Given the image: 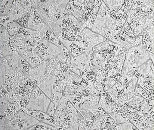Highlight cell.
I'll list each match as a JSON object with an SVG mask.
<instances>
[{
	"mask_svg": "<svg viewBox=\"0 0 154 130\" xmlns=\"http://www.w3.org/2000/svg\"><path fill=\"white\" fill-rule=\"evenodd\" d=\"M79 112L65 96H63L53 117L58 124V129L71 130L78 118Z\"/></svg>",
	"mask_w": 154,
	"mask_h": 130,
	"instance_id": "1",
	"label": "cell"
},
{
	"mask_svg": "<svg viewBox=\"0 0 154 130\" xmlns=\"http://www.w3.org/2000/svg\"><path fill=\"white\" fill-rule=\"evenodd\" d=\"M107 128L102 116H95L94 121L91 126V130H105Z\"/></svg>",
	"mask_w": 154,
	"mask_h": 130,
	"instance_id": "19",
	"label": "cell"
},
{
	"mask_svg": "<svg viewBox=\"0 0 154 130\" xmlns=\"http://www.w3.org/2000/svg\"><path fill=\"white\" fill-rule=\"evenodd\" d=\"M39 122L24 112L19 111L11 120H9V125L13 130H28Z\"/></svg>",
	"mask_w": 154,
	"mask_h": 130,
	"instance_id": "9",
	"label": "cell"
},
{
	"mask_svg": "<svg viewBox=\"0 0 154 130\" xmlns=\"http://www.w3.org/2000/svg\"><path fill=\"white\" fill-rule=\"evenodd\" d=\"M22 111L30 115L40 122L50 124L57 128V123L56 119L47 113L40 110L28 109L27 107L22 109Z\"/></svg>",
	"mask_w": 154,
	"mask_h": 130,
	"instance_id": "13",
	"label": "cell"
},
{
	"mask_svg": "<svg viewBox=\"0 0 154 130\" xmlns=\"http://www.w3.org/2000/svg\"><path fill=\"white\" fill-rule=\"evenodd\" d=\"M142 44L147 51L154 54V28L144 29L142 34Z\"/></svg>",
	"mask_w": 154,
	"mask_h": 130,
	"instance_id": "16",
	"label": "cell"
},
{
	"mask_svg": "<svg viewBox=\"0 0 154 130\" xmlns=\"http://www.w3.org/2000/svg\"><path fill=\"white\" fill-rule=\"evenodd\" d=\"M48 62L45 61L40 64L29 68L28 77L31 80H37L45 75L46 72Z\"/></svg>",
	"mask_w": 154,
	"mask_h": 130,
	"instance_id": "17",
	"label": "cell"
},
{
	"mask_svg": "<svg viewBox=\"0 0 154 130\" xmlns=\"http://www.w3.org/2000/svg\"><path fill=\"white\" fill-rule=\"evenodd\" d=\"M63 48H60L43 39L35 46L34 51L44 60L47 61L53 58L66 56Z\"/></svg>",
	"mask_w": 154,
	"mask_h": 130,
	"instance_id": "6",
	"label": "cell"
},
{
	"mask_svg": "<svg viewBox=\"0 0 154 130\" xmlns=\"http://www.w3.org/2000/svg\"><path fill=\"white\" fill-rule=\"evenodd\" d=\"M135 96L136 95H140L144 99L147 100H153L151 99V97L148 95L146 92L140 86L137 85H136L135 89L134 90Z\"/></svg>",
	"mask_w": 154,
	"mask_h": 130,
	"instance_id": "24",
	"label": "cell"
},
{
	"mask_svg": "<svg viewBox=\"0 0 154 130\" xmlns=\"http://www.w3.org/2000/svg\"><path fill=\"white\" fill-rule=\"evenodd\" d=\"M51 100L37 85L34 87L26 107L47 113Z\"/></svg>",
	"mask_w": 154,
	"mask_h": 130,
	"instance_id": "8",
	"label": "cell"
},
{
	"mask_svg": "<svg viewBox=\"0 0 154 130\" xmlns=\"http://www.w3.org/2000/svg\"><path fill=\"white\" fill-rule=\"evenodd\" d=\"M57 106H56L51 101L50 104H49V106H48L47 112V113L49 115L53 116H54L55 113L56 111Z\"/></svg>",
	"mask_w": 154,
	"mask_h": 130,
	"instance_id": "27",
	"label": "cell"
},
{
	"mask_svg": "<svg viewBox=\"0 0 154 130\" xmlns=\"http://www.w3.org/2000/svg\"><path fill=\"white\" fill-rule=\"evenodd\" d=\"M14 52L9 42H1V57H6L13 54Z\"/></svg>",
	"mask_w": 154,
	"mask_h": 130,
	"instance_id": "20",
	"label": "cell"
},
{
	"mask_svg": "<svg viewBox=\"0 0 154 130\" xmlns=\"http://www.w3.org/2000/svg\"><path fill=\"white\" fill-rule=\"evenodd\" d=\"M103 119L105 122V124L107 128L116 125L115 120L110 115L108 114L102 116Z\"/></svg>",
	"mask_w": 154,
	"mask_h": 130,
	"instance_id": "26",
	"label": "cell"
},
{
	"mask_svg": "<svg viewBox=\"0 0 154 130\" xmlns=\"http://www.w3.org/2000/svg\"><path fill=\"white\" fill-rule=\"evenodd\" d=\"M68 1H46L43 5L35 9L41 19L50 28L54 22L65 16Z\"/></svg>",
	"mask_w": 154,
	"mask_h": 130,
	"instance_id": "2",
	"label": "cell"
},
{
	"mask_svg": "<svg viewBox=\"0 0 154 130\" xmlns=\"http://www.w3.org/2000/svg\"><path fill=\"white\" fill-rule=\"evenodd\" d=\"M54 77L45 74L41 78L36 80V85L44 93L51 99L54 90Z\"/></svg>",
	"mask_w": 154,
	"mask_h": 130,
	"instance_id": "15",
	"label": "cell"
},
{
	"mask_svg": "<svg viewBox=\"0 0 154 130\" xmlns=\"http://www.w3.org/2000/svg\"><path fill=\"white\" fill-rule=\"evenodd\" d=\"M151 52L145 49L142 44L125 51V59L121 76L137 68L150 59Z\"/></svg>",
	"mask_w": 154,
	"mask_h": 130,
	"instance_id": "3",
	"label": "cell"
},
{
	"mask_svg": "<svg viewBox=\"0 0 154 130\" xmlns=\"http://www.w3.org/2000/svg\"><path fill=\"white\" fill-rule=\"evenodd\" d=\"M93 52V51H87L78 56H71L70 70L81 77L92 71L90 66L91 55Z\"/></svg>",
	"mask_w": 154,
	"mask_h": 130,
	"instance_id": "7",
	"label": "cell"
},
{
	"mask_svg": "<svg viewBox=\"0 0 154 130\" xmlns=\"http://www.w3.org/2000/svg\"><path fill=\"white\" fill-rule=\"evenodd\" d=\"M105 129L136 130L137 128L128 120L126 122L108 127Z\"/></svg>",
	"mask_w": 154,
	"mask_h": 130,
	"instance_id": "18",
	"label": "cell"
},
{
	"mask_svg": "<svg viewBox=\"0 0 154 130\" xmlns=\"http://www.w3.org/2000/svg\"><path fill=\"white\" fill-rule=\"evenodd\" d=\"M108 114L110 115L112 118L114 119L116 125L125 123L128 120V119L122 116L118 111Z\"/></svg>",
	"mask_w": 154,
	"mask_h": 130,
	"instance_id": "22",
	"label": "cell"
},
{
	"mask_svg": "<svg viewBox=\"0 0 154 130\" xmlns=\"http://www.w3.org/2000/svg\"><path fill=\"white\" fill-rule=\"evenodd\" d=\"M82 40L87 51L93 50V48L96 46L106 40L107 39L103 36L85 28L82 33Z\"/></svg>",
	"mask_w": 154,
	"mask_h": 130,
	"instance_id": "11",
	"label": "cell"
},
{
	"mask_svg": "<svg viewBox=\"0 0 154 130\" xmlns=\"http://www.w3.org/2000/svg\"><path fill=\"white\" fill-rule=\"evenodd\" d=\"M57 128L47 123L39 122L36 125L33 126L28 130H56Z\"/></svg>",
	"mask_w": 154,
	"mask_h": 130,
	"instance_id": "21",
	"label": "cell"
},
{
	"mask_svg": "<svg viewBox=\"0 0 154 130\" xmlns=\"http://www.w3.org/2000/svg\"><path fill=\"white\" fill-rule=\"evenodd\" d=\"M99 106L107 114L118 112L121 109L105 90L103 91L100 95Z\"/></svg>",
	"mask_w": 154,
	"mask_h": 130,
	"instance_id": "12",
	"label": "cell"
},
{
	"mask_svg": "<svg viewBox=\"0 0 154 130\" xmlns=\"http://www.w3.org/2000/svg\"><path fill=\"white\" fill-rule=\"evenodd\" d=\"M140 75L137 85L140 86L154 100V66L151 59L137 68Z\"/></svg>",
	"mask_w": 154,
	"mask_h": 130,
	"instance_id": "5",
	"label": "cell"
},
{
	"mask_svg": "<svg viewBox=\"0 0 154 130\" xmlns=\"http://www.w3.org/2000/svg\"><path fill=\"white\" fill-rule=\"evenodd\" d=\"M19 55L24 58L32 67H34L45 61L32 48L26 46L24 49L17 52Z\"/></svg>",
	"mask_w": 154,
	"mask_h": 130,
	"instance_id": "14",
	"label": "cell"
},
{
	"mask_svg": "<svg viewBox=\"0 0 154 130\" xmlns=\"http://www.w3.org/2000/svg\"><path fill=\"white\" fill-rule=\"evenodd\" d=\"M10 37L9 32L5 27L1 28V42H9Z\"/></svg>",
	"mask_w": 154,
	"mask_h": 130,
	"instance_id": "25",
	"label": "cell"
},
{
	"mask_svg": "<svg viewBox=\"0 0 154 130\" xmlns=\"http://www.w3.org/2000/svg\"><path fill=\"white\" fill-rule=\"evenodd\" d=\"M63 97V94L62 92H57L55 90H54L51 97V100L53 102L56 106H58L59 102L60 99Z\"/></svg>",
	"mask_w": 154,
	"mask_h": 130,
	"instance_id": "23",
	"label": "cell"
},
{
	"mask_svg": "<svg viewBox=\"0 0 154 130\" xmlns=\"http://www.w3.org/2000/svg\"><path fill=\"white\" fill-rule=\"evenodd\" d=\"M137 79L138 78L135 77L125 85L118 81L112 87L106 91L121 108L135 96L134 92Z\"/></svg>",
	"mask_w": 154,
	"mask_h": 130,
	"instance_id": "4",
	"label": "cell"
},
{
	"mask_svg": "<svg viewBox=\"0 0 154 130\" xmlns=\"http://www.w3.org/2000/svg\"><path fill=\"white\" fill-rule=\"evenodd\" d=\"M26 27L38 32L43 37L51 29L41 19L36 11L33 8L30 11Z\"/></svg>",
	"mask_w": 154,
	"mask_h": 130,
	"instance_id": "10",
	"label": "cell"
}]
</instances>
